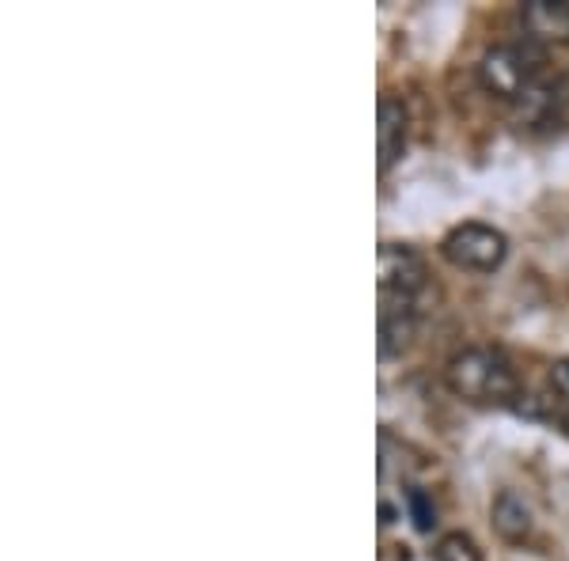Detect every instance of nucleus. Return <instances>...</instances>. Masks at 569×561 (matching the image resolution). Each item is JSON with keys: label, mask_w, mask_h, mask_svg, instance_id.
<instances>
[{"label": "nucleus", "mask_w": 569, "mask_h": 561, "mask_svg": "<svg viewBox=\"0 0 569 561\" xmlns=\"http://www.w3.org/2000/svg\"><path fill=\"white\" fill-rule=\"evenodd\" d=\"M448 388L471 402H509L520 383L498 349H463L448 361Z\"/></svg>", "instance_id": "nucleus-1"}, {"label": "nucleus", "mask_w": 569, "mask_h": 561, "mask_svg": "<svg viewBox=\"0 0 569 561\" xmlns=\"http://www.w3.org/2000/svg\"><path fill=\"white\" fill-rule=\"evenodd\" d=\"M536 72H539V53L520 42L493 46V50H486L479 61L482 88L498 99H520L531 84H536Z\"/></svg>", "instance_id": "nucleus-2"}, {"label": "nucleus", "mask_w": 569, "mask_h": 561, "mask_svg": "<svg viewBox=\"0 0 569 561\" xmlns=\"http://www.w3.org/2000/svg\"><path fill=\"white\" fill-rule=\"evenodd\" d=\"M440 251H445V259L456 266V270H471V273H493L498 266L505 262V254H509V239L505 232L490 224H460L452 228V232L445 236V243H440Z\"/></svg>", "instance_id": "nucleus-3"}, {"label": "nucleus", "mask_w": 569, "mask_h": 561, "mask_svg": "<svg viewBox=\"0 0 569 561\" xmlns=\"http://www.w3.org/2000/svg\"><path fill=\"white\" fill-rule=\"evenodd\" d=\"M376 273H380V300H399L415 303V297L426 289V262L415 247L402 243H383L380 259H376Z\"/></svg>", "instance_id": "nucleus-4"}, {"label": "nucleus", "mask_w": 569, "mask_h": 561, "mask_svg": "<svg viewBox=\"0 0 569 561\" xmlns=\"http://www.w3.org/2000/svg\"><path fill=\"white\" fill-rule=\"evenodd\" d=\"M407 137H410V114L407 107H402V99L395 96H383L380 99V110H376V168L391 171L395 163L402 160V152H407Z\"/></svg>", "instance_id": "nucleus-5"}, {"label": "nucleus", "mask_w": 569, "mask_h": 561, "mask_svg": "<svg viewBox=\"0 0 569 561\" xmlns=\"http://www.w3.org/2000/svg\"><path fill=\"white\" fill-rule=\"evenodd\" d=\"M525 27L536 39H569V4L566 0H531L525 8Z\"/></svg>", "instance_id": "nucleus-6"}, {"label": "nucleus", "mask_w": 569, "mask_h": 561, "mask_svg": "<svg viewBox=\"0 0 569 561\" xmlns=\"http://www.w3.org/2000/svg\"><path fill=\"white\" fill-rule=\"evenodd\" d=\"M493 528H498L505 539H525L531 531V509L525 504V497L505 490L498 501H493Z\"/></svg>", "instance_id": "nucleus-7"}, {"label": "nucleus", "mask_w": 569, "mask_h": 561, "mask_svg": "<svg viewBox=\"0 0 569 561\" xmlns=\"http://www.w3.org/2000/svg\"><path fill=\"white\" fill-rule=\"evenodd\" d=\"M433 558L437 561H482V550H479V542L471 535H463V531H448V535L437 539Z\"/></svg>", "instance_id": "nucleus-8"}, {"label": "nucleus", "mask_w": 569, "mask_h": 561, "mask_svg": "<svg viewBox=\"0 0 569 561\" xmlns=\"http://www.w3.org/2000/svg\"><path fill=\"white\" fill-rule=\"evenodd\" d=\"M407 509H410V517H415V528L421 531V535H429V531H433V523H437V509H433V501H429V493L426 490H410L407 493Z\"/></svg>", "instance_id": "nucleus-9"}, {"label": "nucleus", "mask_w": 569, "mask_h": 561, "mask_svg": "<svg viewBox=\"0 0 569 561\" xmlns=\"http://www.w3.org/2000/svg\"><path fill=\"white\" fill-rule=\"evenodd\" d=\"M550 388L562 394V399H569V357L555 361V368H550Z\"/></svg>", "instance_id": "nucleus-10"}, {"label": "nucleus", "mask_w": 569, "mask_h": 561, "mask_svg": "<svg viewBox=\"0 0 569 561\" xmlns=\"http://www.w3.org/2000/svg\"><path fill=\"white\" fill-rule=\"evenodd\" d=\"M380 517H383V523H391V520H395V509H391V504H383Z\"/></svg>", "instance_id": "nucleus-11"}, {"label": "nucleus", "mask_w": 569, "mask_h": 561, "mask_svg": "<svg viewBox=\"0 0 569 561\" xmlns=\"http://www.w3.org/2000/svg\"><path fill=\"white\" fill-rule=\"evenodd\" d=\"M558 421H562V429L569 432V413H562V418H558Z\"/></svg>", "instance_id": "nucleus-12"}]
</instances>
